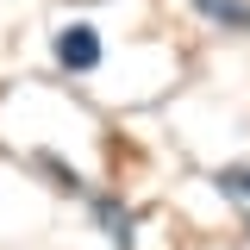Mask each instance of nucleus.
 I'll return each instance as SVG.
<instances>
[{"mask_svg": "<svg viewBox=\"0 0 250 250\" xmlns=\"http://www.w3.org/2000/svg\"><path fill=\"white\" fill-rule=\"evenodd\" d=\"M200 6V19H213L225 31H250V0H194Z\"/></svg>", "mask_w": 250, "mask_h": 250, "instance_id": "3", "label": "nucleus"}, {"mask_svg": "<svg viewBox=\"0 0 250 250\" xmlns=\"http://www.w3.org/2000/svg\"><path fill=\"white\" fill-rule=\"evenodd\" d=\"M219 194L231 207H244V219H250V169H219Z\"/></svg>", "mask_w": 250, "mask_h": 250, "instance_id": "4", "label": "nucleus"}, {"mask_svg": "<svg viewBox=\"0 0 250 250\" xmlns=\"http://www.w3.org/2000/svg\"><path fill=\"white\" fill-rule=\"evenodd\" d=\"M57 62H62V69H75V75L94 69V62H100V31L82 25V19H75V25H62V31H57Z\"/></svg>", "mask_w": 250, "mask_h": 250, "instance_id": "1", "label": "nucleus"}, {"mask_svg": "<svg viewBox=\"0 0 250 250\" xmlns=\"http://www.w3.org/2000/svg\"><path fill=\"white\" fill-rule=\"evenodd\" d=\"M94 219H100V231H106L119 250H131V213H125L113 194H100V200H94Z\"/></svg>", "mask_w": 250, "mask_h": 250, "instance_id": "2", "label": "nucleus"}]
</instances>
